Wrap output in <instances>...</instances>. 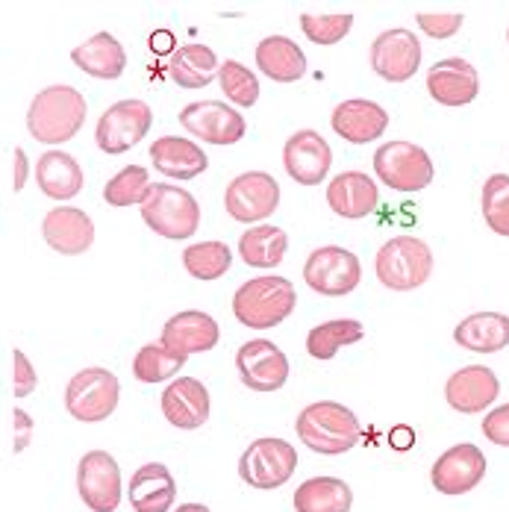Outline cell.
<instances>
[{
  "label": "cell",
  "instance_id": "cell-1",
  "mask_svg": "<svg viewBox=\"0 0 509 512\" xmlns=\"http://www.w3.org/2000/svg\"><path fill=\"white\" fill-rule=\"evenodd\" d=\"M86 124V98L71 86L42 89L27 112V130L42 145H65Z\"/></svg>",
  "mask_w": 509,
  "mask_h": 512
},
{
  "label": "cell",
  "instance_id": "cell-2",
  "mask_svg": "<svg viewBox=\"0 0 509 512\" xmlns=\"http://www.w3.org/2000/svg\"><path fill=\"white\" fill-rule=\"evenodd\" d=\"M298 436L309 451L339 457L359 442V421L354 412L336 401H318L298 415Z\"/></svg>",
  "mask_w": 509,
  "mask_h": 512
},
{
  "label": "cell",
  "instance_id": "cell-3",
  "mask_svg": "<svg viewBox=\"0 0 509 512\" xmlns=\"http://www.w3.org/2000/svg\"><path fill=\"white\" fill-rule=\"evenodd\" d=\"M298 304V292L292 280L286 277H254L245 286H239L233 298V315L239 324L268 330L283 324Z\"/></svg>",
  "mask_w": 509,
  "mask_h": 512
},
{
  "label": "cell",
  "instance_id": "cell-4",
  "mask_svg": "<svg viewBox=\"0 0 509 512\" xmlns=\"http://www.w3.org/2000/svg\"><path fill=\"white\" fill-rule=\"evenodd\" d=\"M139 209L145 224L162 239H192L201 227V206L195 195L171 183H153Z\"/></svg>",
  "mask_w": 509,
  "mask_h": 512
},
{
  "label": "cell",
  "instance_id": "cell-5",
  "mask_svg": "<svg viewBox=\"0 0 509 512\" xmlns=\"http://www.w3.org/2000/svg\"><path fill=\"white\" fill-rule=\"evenodd\" d=\"M377 280L392 292L421 289L433 274V254L415 236H395L377 254Z\"/></svg>",
  "mask_w": 509,
  "mask_h": 512
},
{
  "label": "cell",
  "instance_id": "cell-6",
  "mask_svg": "<svg viewBox=\"0 0 509 512\" xmlns=\"http://www.w3.org/2000/svg\"><path fill=\"white\" fill-rule=\"evenodd\" d=\"M121 398V383L106 368H83L65 386V410L77 421H103L109 418Z\"/></svg>",
  "mask_w": 509,
  "mask_h": 512
},
{
  "label": "cell",
  "instance_id": "cell-7",
  "mask_svg": "<svg viewBox=\"0 0 509 512\" xmlns=\"http://www.w3.org/2000/svg\"><path fill=\"white\" fill-rule=\"evenodd\" d=\"M374 171L380 183L395 192H421L433 183V159L412 142H389L374 154Z\"/></svg>",
  "mask_w": 509,
  "mask_h": 512
},
{
  "label": "cell",
  "instance_id": "cell-8",
  "mask_svg": "<svg viewBox=\"0 0 509 512\" xmlns=\"http://www.w3.org/2000/svg\"><path fill=\"white\" fill-rule=\"evenodd\" d=\"M298 468V454L289 442L283 439H256L248 445V451L239 460V477L251 489H280L283 483L292 480Z\"/></svg>",
  "mask_w": 509,
  "mask_h": 512
},
{
  "label": "cell",
  "instance_id": "cell-9",
  "mask_svg": "<svg viewBox=\"0 0 509 512\" xmlns=\"http://www.w3.org/2000/svg\"><path fill=\"white\" fill-rule=\"evenodd\" d=\"M306 286L318 295L327 298H342L351 295L362 280V268L359 259L348 248L339 245H324L318 251H312L304 265Z\"/></svg>",
  "mask_w": 509,
  "mask_h": 512
},
{
  "label": "cell",
  "instance_id": "cell-10",
  "mask_svg": "<svg viewBox=\"0 0 509 512\" xmlns=\"http://www.w3.org/2000/svg\"><path fill=\"white\" fill-rule=\"evenodd\" d=\"M153 112L145 101L112 103L98 121L95 139L103 154H124L151 133Z\"/></svg>",
  "mask_w": 509,
  "mask_h": 512
},
{
  "label": "cell",
  "instance_id": "cell-11",
  "mask_svg": "<svg viewBox=\"0 0 509 512\" xmlns=\"http://www.w3.org/2000/svg\"><path fill=\"white\" fill-rule=\"evenodd\" d=\"M280 206V183L265 174V171H245L239 174L227 192H224V209L230 218L242 221V224H259L268 215H274V209Z\"/></svg>",
  "mask_w": 509,
  "mask_h": 512
},
{
  "label": "cell",
  "instance_id": "cell-12",
  "mask_svg": "<svg viewBox=\"0 0 509 512\" xmlns=\"http://www.w3.org/2000/svg\"><path fill=\"white\" fill-rule=\"evenodd\" d=\"M180 124L186 133L198 136L206 145H221V148L242 142V136L248 130L245 115L221 101L189 103L180 112Z\"/></svg>",
  "mask_w": 509,
  "mask_h": 512
},
{
  "label": "cell",
  "instance_id": "cell-13",
  "mask_svg": "<svg viewBox=\"0 0 509 512\" xmlns=\"http://www.w3.org/2000/svg\"><path fill=\"white\" fill-rule=\"evenodd\" d=\"M77 492L92 512H115L121 504V468L112 454L89 451L77 465Z\"/></svg>",
  "mask_w": 509,
  "mask_h": 512
},
{
  "label": "cell",
  "instance_id": "cell-14",
  "mask_svg": "<svg viewBox=\"0 0 509 512\" xmlns=\"http://www.w3.org/2000/svg\"><path fill=\"white\" fill-rule=\"evenodd\" d=\"M236 368H239L242 383L251 392H262V395L283 389L289 380V359L268 339L245 342L236 354Z\"/></svg>",
  "mask_w": 509,
  "mask_h": 512
},
{
  "label": "cell",
  "instance_id": "cell-15",
  "mask_svg": "<svg viewBox=\"0 0 509 512\" xmlns=\"http://www.w3.org/2000/svg\"><path fill=\"white\" fill-rule=\"evenodd\" d=\"M368 59H371L374 74H380L386 83H407L421 65V42L404 27L383 30L371 42Z\"/></svg>",
  "mask_w": 509,
  "mask_h": 512
},
{
  "label": "cell",
  "instance_id": "cell-16",
  "mask_svg": "<svg viewBox=\"0 0 509 512\" xmlns=\"http://www.w3.org/2000/svg\"><path fill=\"white\" fill-rule=\"evenodd\" d=\"M283 165L286 174L301 183V186H318L327 180L330 165H333V151L327 145V139L315 130H298L295 136H289L286 148H283Z\"/></svg>",
  "mask_w": 509,
  "mask_h": 512
},
{
  "label": "cell",
  "instance_id": "cell-17",
  "mask_svg": "<svg viewBox=\"0 0 509 512\" xmlns=\"http://www.w3.org/2000/svg\"><path fill=\"white\" fill-rule=\"evenodd\" d=\"M501 395V383L492 368L486 365H465L454 371L445 383V398L448 404L462 415H477L489 410Z\"/></svg>",
  "mask_w": 509,
  "mask_h": 512
},
{
  "label": "cell",
  "instance_id": "cell-18",
  "mask_svg": "<svg viewBox=\"0 0 509 512\" xmlns=\"http://www.w3.org/2000/svg\"><path fill=\"white\" fill-rule=\"evenodd\" d=\"M483 477H486V457L477 445L468 442L445 451L430 471V480L442 495H465Z\"/></svg>",
  "mask_w": 509,
  "mask_h": 512
},
{
  "label": "cell",
  "instance_id": "cell-19",
  "mask_svg": "<svg viewBox=\"0 0 509 512\" xmlns=\"http://www.w3.org/2000/svg\"><path fill=\"white\" fill-rule=\"evenodd\" d=\"M218 339H221V330L212 315L198 312V309H186L165 321L159 342L180 357H192V354L212 351L218 345Z\"/></svg>",
  "mask_w": 509,
  "mask_h": 512
},
{
  "label": "cell",
  "instance_id": "cell-20",
  "mask_svg": "<svg viewBox=\"0 0 509 512\" xmlns=\"http://www.w3.org/2000/svg\"><path fill=\"white\" fill-rule=\"evenodd\" d=\"M45 242L56 254L80 256L95 245V224L77 206H56L42 221Z\"/></svg>",
  "mask_w": 509,
  "mask_h": 512
},
{
  "label": "cell",
  "instance_id": "cell-21",
  "mask_svg": "<svg viewBox=\"0 0 509 512\" xmlns=\"http://www.w3.org/2000/svg\"><path fill=\"white\" fill-rule=\"evenodd\" d=\"M427 92L430 98L442 106H465L477 98L480 92V77L477 68L459 56L442 59L427 71Z\"/></svg>",
  "mask_w": 509,
  "mask_h": 512
},
{
  "label": "cell",
  "instance_id": "cell-22",
  "mask_svg": "<svg viewBox=\"0 0 509 512\" xmlns=\"http://www.w3.org/2000/svg\"><path fill=\"white\" fill-rule=\"evenodd\" d=\"M162 415L180 430H198L209 418V392L195 377H177L162 392Z\"/></svg>",
  "mask_w": 509,
  "mask_h": 512
},
{
  "label": "cell",
  "instance_id": "cell-23",
  "mask_svg": "<svg viewBox=\"0 0 509 512\" xmlns=\"http://www.w3.org/2000/svg\"><path fill=\"white\" fill-rule=\"evenodd\" d=\"M330 124H333V130L345 142H351V145H368V142L380 139L389 130V112L380 103L354 98V101L339 103L333 109Z\"/></svg>",
  "mask_w": 509,
  "mask_h": 512
},
{
  "label": "cell",
  "instance_id": "cell-24",
  "mask_svg": "<svg viewBox=\"0 0 509 512\" xmlns=\"http://www.w3.org/2000/svg\"><path fill=\"white\" fill-rule=\"evenodd\" d=\"M327 204L342 218H365L380 204V189L377 183L362 174V171H342L330 180L327 186Z\"/></svg>",
  "mask_w": 509,
  "mask_h": 512
},
{
  "label": "cell",
  "instance_id": "cell-25",
  "mask_svg": "<svg viewBox=\"0 0 509 512\" xmlns=\"http://www.w3.org/2000/svg\"><path fill=\"white\" fill-rule=\"evenodd\" d=\"M127 498L136 512H171L174 498H177L174 474L162 462L139 465L136 474L130 477Z\"/></svg>",
  "mask_w": 509,
  "mask_h": 512
},
{
  "label": "cell",
  "instance_id": "cell-26",
  "mask_svg": "<svg viewBox=\"0 0 509 512\" xmlns=\"http://www.w3.org/2000/svg\"><path fill=\"white\" fill-rule=\"evenodd\" d=\"M153 168L171 180H195L209 168V156L195 145L192 139L183 136H162L151 148Z\"/></svg>",
  "mask_w": 509,
  "mask_h": 512
},
{
  "label": "cell",
  "instance_id": "cell-27",
  "mask_svg": "<svg viewBox=\"0 0 509 512\" xmlns=\"http://www.w3.org/2000/svg\"><path fill=\"white\" fill-rule=\"evenodd\" d=\"M36 183L53 201H71L83 192L86 177L74 156L65 151H48L36 162Z\"/></svg>",
  "mask_w": 509,
  "mask_h": 512
},
{
  "label": "cell",
  "instance_id": "cell-28",
  "mask_svg": "<svg viewBox=\"0 0 509 512\" xmlns=\"http://www.w3.org/2000/svg\"><path fill=\"white\" fill-rule=\"evenodd\" d=\"M454 342L474 354H495L509 345V315L501 312H474L459 321Z\"/></svg>",
  "mask_w": 509,
  "mask_h": 512
},
{
  "label": "cell",
  "instance_id": "cell-29",
  "mask_svg": "<svg viewBox=\"0 0 509 512\" xmlns=\"http://www.w3.org/2000/svg\"><path fill=\"white\" fill-rule=\"evenodd\" d=\"M71 62L98 80H118L127 68V53L121 48V42L112 33H98L89 42H83L80 48L71 51Z\"/></svg>",
  "mask_w": 509,
  "mask_h": 512
},
{
  "label": "cell",
  "instance_id": "cell-30",
  "mask_svg": "<svg viewBox=\"0 0 509 512\" xmlns=\"http://www.w3.org/2000/svg\"><path fill=\"white\" fill-rule=\"evenodd\" d=\"M256 65L274 83H295L306 74L304 51L286 36H268L256 45Z\"/></svg>",
  "mask_w": 509,
  "mask_h": 512
},
{
  "label": "cell",
  "instance_id": "cell-31",
  "mask_svg": "<svg viewBox=\"0 0 509 512\" xmlns=\"http://www.w3.org/2000/svg\"><path fill=\"white\" fill-rule=\"evenodd\" d=\"M215 74H221L218 56L206 45H183L180 51H174L168 62V77L180 86V89H206Z\"/></svg>",
  "mask_w": 509,
  "mask_h": 512
},
{
  "label": "cell",
  "instance_id": "cell-32",
  "mask_svg": "<svg viewBox=\"0 0 509 512\" xmlns=\"http://www.w3.org/2000/svg\"><path fill=\"white\" fill-rule=\"evenodd\" d=\"M354 492L339 477H309L295 489V512H351Z\"/></svg>",
  "mask_w": 509,
  "mask_h": 512
},
{
  "label": "cell",
  "instance_id": "cell-33",
  "mask_svg": "<svg viewBox=\"0 0 509 512\" xmlns=\"http://www.w3.org/2000/svg\"><path fill=\"white\" fill-rule=\"evenodd\" d=\"M286 251H289V236L274 224H256L239 239V254L251 268H277Z\"/></svg>",
  "mask_w": 509,
  "mask_h": 512
},
{
  "label": "cell",
  "instance_id": "cell-34",
  "mask_svg": "<svg viewBox=\"0 0 509 512\" xmlns=\"http://www.w3.org/2000/svg\"><path fill=\"white\" fill-rule=\"evenodd\" d=\"M365 336L362 324L354 318H336L327 324H318L306 336V354L312 359H333L342 348L354 345Z\"/></svg>",
  "mask_w": 509,
  "mask_h": 512
},
{
  "label": "cell",
  "instance_id": "cell-35",
  "mask_svg": "<svg viewBox=\"0 0 509 512\" xmlns=\"http://www.w3.org/2000/svg\"><path fill=\"white\" fill-rule=\"evenodd\" d=\"M233 251L224 242H198L183 251V268L195 280H218L230 271Z\"/></svg>",
  "mask_w": 509,
  "mask_h": 512
},
{
  "label": "cell",
  "instance_id": "cell-36",
  "mask_svg": "<svg viewBox=\"0 0 509 512\" xmlns=\"http://www.w3.org/2000/svg\"><path fill=\"white\" fill-rule=\"evenodd\" d=\"M183 365H186V357L174 354L162 342H151L133 359V374L142 383H162V380L177 377V371H183Z\"/></svg>",
  "mask_w": 509,
  "mask_h": 512
},
{
  "label": "cell",
  "instance_id": "cell-37",
  "mask_svg": "<svg viewBox=\"0 0 509 512\" xmlns=\"http://www.w3.org/2000/svg\"><path fill=\"white\" fill-rule=\"evenodd\" d=\"M151 174L142 165H127L103 186V201L109 206H142L151 192Z\"/></svg>",
  "mask_w": 509,
  "mask_h": 512
},
{
  "label": "cell",
  "instance_id": "cell-38",
  "mask_svg": "<svg viewBox=\"0 0 509 512\" xmlns=\"http://www.w3.org/2000/svg\"><path fill=\"white\" fill-rule=\"evenodd\" d=\"M480 206L489 230H495L498 236H509V174H492L483 183Z\"/></svg>",
  "mask_w": 509,
  "mask_h": 512
},
{
  "label": "cell",
  "instance_id": "cell-39",
  "mask_svg": "<svg viewBox=\"0 0 509 512\" xmlns=\"http://www.w3.org/2000/svg\"><path fill=\"white\" fill-rule=\"evenodd\" d=\"M218 80H221V89H224V95L236 103V106H242V109H251V106L259 101V80H256L254 71H248L242 62H236V59H227V62L221 65V74H218Z\"/></svg>",
  "mask_w": 509,
  "mask_h": 512
},
{
  "label": "cell",
  "instance_id": "cell-40",
  "mask_svg": "<svg viewBox=\"0 0 509 512\" xmlns=\"http://www.w3.org/2000/svg\"><path fill=\"white\" fill-rule=\"evenodd\" d=\"M354 27V15H301V30L312 45H336Z\"/></svg>",
  "mask_w": 509,
  "mask_h": 512
},
{
  "label": "cell",
  "instance_id": "cell-41",
  "mask_svg": "<svg viewBox=\"0 0 509 512\" xmlns=\"http://www.w3.org/2000/svg\"><path fill=\"white\" fill-rule=\"evenodd\" d=\"M36 386H39L36 368L30 365V359H27V354L21 348H15L12 351V395L15 398H27V395L36 392Z\"/></svg>",
  "mask_w": 509,
  "mask_h": 512
},
{
  "label": "cell",
  "instance_id": "cell-42",
  "mask_svg": "<svg viewBox=\"0 0 509 512\" xmlns=\"http://www.w3.org/2000/svg\"><path fill=\"white\" fill-rule=\"evenodd\" d=\"M418 27L430 36V39H451L457 36L459 27H462V15L451 12V15H430V12H421L418 18Z\"/></svg>",
  "mask_w": 509,
  "mask_h": 512
},
{
  "label": "cell",
  "instance_id": "cell-43",
  "mask_svg": "<svg viewBox=\"0 0 509 512\" xmlns=\"http://www.w3.org/2000/svg\"><path fill=\"white\" fill-rule=\"evenodd\" d=\"M483 436L501 448H509V404L492 410L483 418Z\"/></svg>",
  "mask_w": 509,
  "mask_h": 512
},
{
  "label": "cell",
  "instance_id": "cell-44",
  "mask_svg": "<svg viewBox=\"0 0 509 512\" xmlns=\"http://www.w3.org/2000/svg\"><path fill=\"white\" fill-rule=\"evenodd\" d=\"M12 430H15V454H21L30 439H33V418L27 415L24 410H12Z\"/></svg>",
  "mask_w": 509,
  "mask_h": 512
},
{
  "label": "cell",
  "instance_id": "cell-45",
  "mask_svg": "<svg viewBox=\"0 0 509 512\" xmlns=\"http://www.w3.org/2000/svg\"><path fill=\"white\" fill-rule=\"evenodd\" d=\"M27 177H30V162L24 148H15V174H12V192H21L27 186Z\"/></svg>",
  "mask_w": 509,
  "mask_h": 512
},
{
  "label": "cell",
  "instance_id": "cell-46",
  "mask_svg": "<svg viewBox=\"0 0 509 512\" xmlns=\"http://www.w3.org/2000/svg\"><path fill=\"white\" fill-rule=\"evenodd\" d=\"M389 439H392V445L398 448V451H407L415 445V433L409 430V427H395L392 433H389Z\"/></svg>",
  "mask_w": 509,
  "mask_h": 512
},
{
  "label": "cell",
  "instance_id": "cell-47",
  "mask_svg": "<svg viewBox=\"0 0 509 512\" xmlns=\"http://www.w3.org/2000/svg\"><path fill=\"white\" fill-rule=\"evenodd\" d=\"M174 512H209V507H204V504H180Z\"/></svg>",
  "mask_w": 509,
  "mask_h": 512
},
{
  "label": "cell",
  "instance_id": "cell-48",
  "mask_svg": "<svg viewBox=\"0 0 509 512\" xmlns=\"http://www.w3.org/2000/svg\"><path fill=\"white\" fill-rule=\"evenodd\" d=\"M507 42H509V27H507Z\"/></svg>",
  "mask_w": 509,
  "mask_h": 512
}]
</instances>
